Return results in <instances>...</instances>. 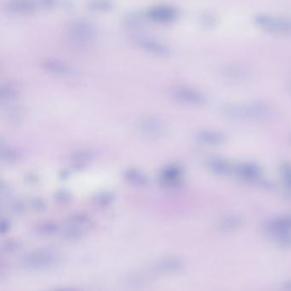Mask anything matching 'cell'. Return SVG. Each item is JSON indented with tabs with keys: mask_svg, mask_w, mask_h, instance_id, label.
Segmentation results:
<instances>
[{
	"mask_svg": "<svg viewBox=\"0 0 291 291\" xmlns=\"http://www.w3.org/2000/svg\"><path fill=\"white\" fill-rule=\"evenodd\" d=\"M219 111L222 116L228 119L242 121H256L273 116L275 108L269 102L255 100L248 103L230 102L221 105Z\"/></svg>",
	"mask_w": 291,
	"mask_h": 291,
	"instance_id": "1",
	"label": "cell"
},
{
	"mask_svg": "<svg viewBox=\"0 0 291 291\" xmlns=\"http://www.w3.org/2000/svg\"><path fill=\"white\" fill-rule=\"evenodd\" d=\"M67 34L78 46H86L95 38V25L87 19L74 18L67 23Z\"/></svg>",
	"mask_w": 291,
	"mask_h": 291,
	"instance_id": "2",
	"label": "cell"
},
{
	"mask_svg": "<svg viewBox=\"0 0 291 291\" xmlns=\"http://www.w3.org/2000/svg\"><path fill=\"white\" fill-rule=\"evenodd\" d=\"M254 22L261 28L273 33H291V21L279 15L268 13H259L254 15Z\"/></svg>",
	"mask_w": 291,
	"mask_h": 291,
	"instance_id": "3",
	"label": "cell"
},
{
	"mask_svg": "<svg viewBox=\"0 0 291 291\" xmlns=\"http://www.w3.org/2000/svg\"><path fill=\"white\" fill-rule=\"evenodd\" d=\"M58 261V255L53 250L40 249L27 254L22 264L29 269H44L52 267Z\"/></svg>",
	"mask_w": 291,
	"mask_h": 291,
	"instance_id": "4",
	"label": "cell"
},
{
	"mask_svg": "<svg viewBox=\"0 0 291 291\" xmlns=\"http://www.w3.org/2000/svg\"><path fill=\"white\" fill-rule=\"evenodd\" d=\"M171 94L178 101L184 103L185 105L201 106L207 102V98L202 92L189 86H178L173 87Z\"/></svg>",
	"mask_w": 291,
	"mask_h": 291,
	"instance_id": "5",
	"label": "cell"
},
{
	"mask_svg": "<svg viewBox=\"0 0 291 291\" xmlns=\"http://www.w3.org/2000/svg\"><path fill=\"white\" fill-rule=\"evenodd\" d=\"M138 131L148 138H157L163 134L165 130V124L163 119L157 116H144L138 119Z\"/></svg>",
	"mask_w": 291,
	"mask_h": 291,
	"instance_id": "6",
	"label": "cell"
},
{
	"mask_svg": "<svg viewBox=\"0 0 291 291\" xmlns=\"http://www.w3.org/2000/svg\"><path fill=\"white\" fill-rule=\"evenodd\" d=\"M221 74L229 81L242 82L252 76V72L245 65L233 63L221 67Z\"/></svg>",
	"mask_w": 291,
	"mask_h": 291,
	"instance_id": "7",
	"label": "cell"
},
{
	"mask_svg": "<svg viewBox=\"0 0 291 291\" xmlns=\"http://www.w3.org/2000/svg\"><path fill=\"white\" fill-rule=\"evenodd\" d=\"M135 42L143 49L155 55L168 56L171 53L169 46L152 37L140 35L135 38Z\"/></svg>",
	"mask_w": 291,
	"mask_h": 291,
	"instance_id": "8",
	"label": "cell"
},
{
	"mask_svg": "<svg viewBox=\"0 0 291 291\" xmlns=\"http://www.w3.org/2000/svg\"><path fill=\"white\" fill-rule=\"evenodd\" d=\"M177 9L169 5H156L148 9L149 18L156 22H171L177 16Z\"/></svg>",
	"mask_w": 291,
	"mask_h": 291,
	"instance_id": "9",
	"label": "cell"
},
{
	"mask_svg": "<svg viewBox=\"0 0 291 291\" xmlns=\"http://www.w3.org/2000/svg\"><path fill=\"white\" fill-rule=\"evenodd\" d=\"M195 137L200 143L208 145H218L226 140V135L223 132L211 129L199 130L196 132Z\"/></svg>",
	"mask_w": 291,
	"mask_h": 291,
	"instance_id": "10",
	"label": "cell"
},
{
	"mask_svg": "<svg viewBox=\"0 0 291 291\" xmlns=\"http://www.w3.org/2000/svg\"><path fill=\"white\" fill-rule=\"evenodd\" d=\"M42 67L46 70L58 74H70L73 68L65 61L54 58H46L41 61Z\"/></svg>",
	"mask_w": 291,
	"mask_h": 291,
	"instance_id": "11",
	"label": "cell"
},
{
	"mask_svg": "<svg viewBox=\"0 0 291 291\" xmlns=\"http://www.w3.org/2000/svg\"><path fill=\"white\" fill-rule=\"evenodd\" d=\"M40 3L28 0H14L6 3L7 10L14 13H27L34 11Z\"/></svg>",
	"mask_w": 291,
	"mask_h": 291,
	"instance_id": "12",
	"label": "cell"
},
{
	"mask_svg": "<svg viewBox=\"0 0 291 291\" xmlns=\"http://www.w3.org/2000/svg\"><path fill=\"white\" fill-rule=\"evenodd\" d=\"M207 165L214 172L220 175H229L234 171V167L227 160L221 157H211L208 159Z\"/></svg>",
	"mask_w": 291,
	"mask_h": 291,
	"instance_id": "13",
	"label": "cell"
},
{
	"mask_svg": "<svg viewBox=\"0 0 291 291\" xmlns=\"http://www.w3.org/2000/svg\"><path fill=\"white\" fill-rule=\"evenodd\" d=\"M88 221L85 218H74L73 221H70L69 224H67L66 227V236L68 237H76L81 236L86 232L87 228Z\"/></svg>",
	"mask_w": 291,
	"mask_h": 291,
	"instance_id": "14",
	"label": "cell"
},
{
	"mask_svg": "<svg viewBox=\"0 0 291 291\" xmlns=\"http://www.w3.org/2000/svg\"><path fill=\"white\" fill-rule=\"evenodd\" d=\"M183 268V263L178 259H165L155 265V270L158 273H176Z\"/></svg>",
	"mask_w": 291,
	"mask_h": 291,
	"instance_id": "15",
	"label": "cell"
},
{
	"mask_svg": "<svg viewBox=\"0 0 291 291\" xmlns=\"http://www.w3.org/2000/svg\"><path fill=\"white\" fill-rule=\"evenodd\" d=\"M234 171L245 178H255L261 174V169L254 163H242L234 168Z\"/></svg>",
	"mask_w": 291,
	"mask_h": 291,
	"instance_id": "16",
	"label": "cell"
},
{
	"mask_svg": "<svg viewBox=\"0 0 291 291\" xmlns=\"http://www.w3.org/2000/svg\"><path fill=\"white\" fill-rule=\"evenodd\" d=\"M125 177L126 179L132 184L143 185L147 183V177L143 173L138 171L137 169H127L125 172Z\"/></svg>",
	"mask_w": 291,
	"mask_h": 291,
	"instance_id": "17",
	"label": "cell"
},
{
	"mask_svg": "<svg viewBox=\"0 0 291 291\" xmlns=\"http://www.w3.org/2000/svg\"><path fill=\"white\" fill-rule=\"evenodd\" d=\"M16 94V88L10 83H3L0 87V96L1 100L9 101L15 97Z\"/></svg>",
	"mask_w": 291,
	"mask_h": 291,
	"instance_id": "18",
	"label": "cell"
},
{
	"mask_svg": "<svg viewBox=\"0 0 291 291\" xmlns=\"http://www.w3.org/2000/svg\"><path fill=\"white\" fill-rule=\"evenodd\" d=\"M20 157L18 151L10 147H1V158L7 163H15Z\"/></svg>",
	"mask_w": 291,
	"mask_h": 291,
	"instance_id": "19",
	"label": "cell"
},
{
	"mask_svg": "<svg viewBox=\"0 0 291 291\" xmlns=\"http://www.w3.org/2000/svg\"><path fill=\"white\" fill-rule=\"evenodd\" d=\"M180 175L179 169L175 167H169L163 172V178L168 182H174L178 179Z\"/></svg>",
	"mask_w": 291,
	"mask_h": 291,
	"instance_id": "20",
	"label": "cell"
},
{
	"mask_svg": "<svg viewBox=\"0 0 291 291\" xmlns=\"http://www.w3.org/2000/svg\"><path fill=\"white\" fill-rule=\"evenodd\" d=\"M242 223V220L239 217H235V216H231V217H227L224 221L221 222L222 227H224L225 229H234L238 227Z\"/></svg>",
	"mask_w": 291,
	"mask_h": 291,
	"instance_id": "21",
	"label": "cell"
},
{
	"mask_svg": "<svg viewBox=\"0 0 291 291\" xmlns=\"http://www.w3.org/2000/svg\"><path fill=\"white\" fill-rule=\"evenodd\" d=\"M20 110L21 109L16 107L9 109V111H7L6 116H5L7 119L11 122H18L22 116V111H20Z\"/></svg>",
	"mask_w": 291,
	"mask_h": 291,
	"instance_id": "22",
	"label": "cell"
},
{
	"mask_svg": "<svg viewBox=\"0 0 291 291\" xmlns=\"http://www.w3.org/2000/svg\"><path fill=\"white\" fill-rule=\"evenodd\" d=\"M112 3L108 1H91L88 2V8L94 10H106L111 9Z\"/></svg>",
	"mask_w": 291,
	"mask_h": 291,
	"instance_id": "23",
	"label": "cell"
}]
</instances>
